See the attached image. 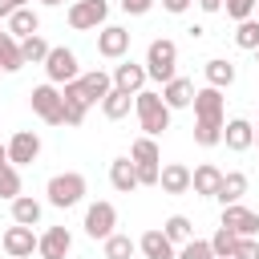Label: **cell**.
<instances>
[{"label":"cell","instance_id":"obj_1","mask_svg":"<svg viewBox=\"0 0 259 259\" xmlns=\"http://www.w3.org/2000/svg\"><path fill=\"white\" fill-rule=\"evenodd\" d=\"M134 109H138V121H142L146 138H158V134L170 130V113H174V109L162 101L158 89H142V93L134 97Z\"/></svg>","mask_w":259,"mask_h":259},{"label":"cell","instance_id":"obj_2","mask_svg":"<svg viewBox=\"0 0 259 259\" xmlns=\"http://www.w3.org/2000/svg\"><path fill=\"white\" fill-rule=\"evenodd\" d=\"M174 65H178V45L166 40V36L150 40V49H146V73H150V81H158V85L174 81V77H178Z\"/></svg>","mask_w":259,"mask_h":259},{"label":"cell","instance_id":"obj_3","mask_svg":"<svg viewBox=\"0 0 259 259\" xmlns=\"http://www.w3.org/2000/svg\"><path fill=\"white\" fill-rule=\"evenodd\" d=\"M45 194H49V202L53 206H77L81 198H85V174H77V170H65V174H53L49 178V186H45Z\"/></svg>","mask_w":259,"mask_h":259},{"label":"cell","instance_id":"obj_4","mask_svg":"<svg viewBox=\"0 0 259 259\" xmlns=\"http://www.w3.org/2000/svg\"><path fill=\"white\" fill-rule=\"evenodd\" d=\"M28 101H32V113H36L40 121H49V125H65V101H61V89H57L53 81L36 85V89L28 93Z\"/></svg>","mask_w":259,"mask_h":259},{"label":"cell","instance_id":"obj_5","mask_svg":"<svg viewBox=\"0 0 259 259\" xmlns=\"http://www.w3.org/2000/svg\"><path fill=\"white\" fill-rule=\"evenodd\" d=\"M109 16V0H73L69 4V28L89 32V28H105Z\"/></svg>","mask_w":259,"mask_h":259},{"label":"cell","instance_id":"obj_6","mask_svg":"<svg viewBox=\"0 0 259 259\" xmlns=\"http://www.w3.org/2000/svg\"><path fill=\"white\" fill-rule=\"evenodd\" d=\"M45 77H49L53 85H69V81H77V77H81L77 53L65 49V45H57V49L49 53V61H45Z\"/></svg>","mask_w":259,"mask_h":259},{"label":"cell","instance_id":"obj_7","mask_svg":"<svg viewBox=\"0 0 259 259\" xmlns=\"http://www.w3.org/2000/svg\"><path fill=\"white\" fill-rule=\"evenodd\" d=\"M113 227H117V210H113V202H93L89 210H85V235L89 239H109L113 235Z\"/></svg>","mask_w":259,"mask_h":259},{"label":"cell","instance_id":"obj_8","mask_svg":"<svg viewBox=\"0 0 259 259\" xmlns=\"http://www.w3.org/2000/svg\"><path fill=\"white\" fill-rule=\"evenodd\" d=\"M219 227H231L239 239H255V235H259V214H255L251 206L235 202V206H223V223H219Z\"/></svg>","mask_w":259,"mask_h":259},{"label":"cell","instance_id":"obj_9","mask_svg":"<svg viewBox=\"0 0 259 259\" xmlns=\"http://www.w3.org/2000/svg\"><path fill=\"white\" fill-rule=\"evenodd\" d=\"M97 53H101L105 61H121V57L130 53V32H125L121 24H105V28L97 32Z\"/></svg>","mask_w":259,"mask_h":259},{"label":"cell","instance_id":"obj_10","mask_svg":"<svg viewBox=\"0 0 259 259\" xmlns=\"http://www.w3.org/2000/svg\"><path fill=\"white\" fill-rule=\"evenodd\" d=\"M109 77H113V89L138 97V93L146 89V77H150V73H146V65H138V61H121V65H113Z\"/></svg>","mask_w":259,"mask_h":259},{"label":"cell","instance_id":"obj_11","mask_svg":"<svg viewBox=\"0 0 259 259\" xmlns=\"http://www.w3.org/2000/svg\"><path fill=\"white\" fill-rule=\"evenodd\" d=\"M61 101H65V125H81L85 121V113H89V97H85V89H81V81H69V85H61Z\"/></svg>","mask_w":259,"mask_h":259},{"label":"cell","instance_id":"obj_12","mask_svg":"<svg viewBox=\"0 0 259 259\" xmlns=\"http://www.w3.org/2000/svg\"><path fill=\"white\" fill-rule=\"evenodd\" d=\"M4 251L12 255V259H28L32 251H36V243H40V235H32V227H20V223H12L8 231H4Z\"/></svg>","mask_w":259,"mask_h":259},{"label":"cell","instance_id":"obj_13","mask_svg":"<svg viewBox=\"0 0 259 259\" xmlns=\"http://www.w3.org/2000/svg\"><path fill=\"white\" fill-rule=\"evenodd\" d=\"M36 154H40V138L32 130H16L12 142H8V162L12 166H28V162H36Z\"/></svg>","mask_w":259,"mask_h":259},{"label":"cell","instance_id":"obj_14","mask_svg":"<svg viewBox=\"0 0 259 259\" xmlns=\"http://www.w3.org/2000/svg\"><path fill=\"white\" fill-rule=\"evenodd\" d=\"M73 251V235L65 231V227H49L45 235H40V243H36V255L40 259H65Z\"/></svg>","mask_w":259,"mask_h":259},{"label":"cell","instance_id":"obj_15","mask_svg":"<svg viewBox=\"0 0 259 259\" xmlns=\"http://www.w3.org/2000/svg\"><path fill=\"white\" fill-rule=\"evenodd\" d=\"M194 117L198 121H219V125H227L223 121V89H198L194 93Z\"/></svg>","mask_w":259,"mask_h":259},{"label":"cell","instance_id":"obj_16","mask_svg":"<svg viewBox=\"0 0 259 259\" xmlns=\"http://www.w3.org/2000/svg\"><path fill=\"white\" fill-rule=\"evenodd\" d=\"M223 146H227V150H235V154L251 150V146H255V125H251L247 117L227 121V125H223Z\"/></svg>","mask_w":259,"mask_h":259},{"label":"cell","instance_id":"obj_17","mask_svg":"<svg viewBox=\"0 0 259 259\" xmlns=\"http://www.w3.org/2000/svg\"><path fill=\"white\" fill-rule=\"evenodd\" d=\"M109 182H113V190L117 194H134L142 182H138V166H134V158H113L109 162Z\"/></svg>","mask_w":259,"mask_h":259},{"label":"cell","instance_id":"obj_18","mask_svg":"<svg viewBox=\"0 0 259 259\" xmlns=\"http://www.w3.org/2000/svg\"><path fill=\"white\" fill-rule=\"evenodd\" d=\"M219 186H223V170H219L214 162H202L198 170H190V190H194V194L214 198V194H219Z\"/></svg>","mask_w":259,"mask_h":259},{"label":"cell","instance_id":"obj_19","mask_svg":"<svg viewBox=\"0 0 259 259\" xmlns=\"http://www.w3.org/2000/svg\"><path fill=\"white\" fill-rule=\"evenodd\" d=\"M194 81H186V77H174V81H166L162 85V101L170 105V109H186V105H194Z\"/></svg>","mask_w":259,"mask_h":259},{"label":"cell","instance_id":"obj_20","mask_svg":"<svg viewBox=\"0 0 259 259\" xmlns=\"http://www.w3.org/2000/svg\"><path fill=\"white\" fill-rule=\"evenodd\" d=\"M138 251L146 255V259H178V251H174V243L162 235V231H146L142 239H138Z\"/></svg>","mask_w":259,"mask_h":259},{"label":"cell","instance_id":"obj_21","mask_svg":"<svg viewBox=\"0 0 259 259\" xmlns=\"http://www.w3.org/2000/svg\"><path fill=\"white\" fill-rule=\"evenodd\" d=\"M77 81H81V89H85V97H89L93 105H97V101H105V97L113 93V77H109V73H101V69H93V73H81Z\"/></svg>","mask_w":259,"mask_h":259},{"label":"cell","instance_id":"obj_22","mask_svg":"<svg viewBox=\"0 0 259 259\" xmlns=\"http://www.w3.org/2000/svg\"><path fill=\"white\" fill-rule=\"evenodd\" d=\"M8 32H12L16 40H28V36L40 32V16H36L32 8H16V12L8 16Z\"/></svg>","mask_w":259,"mask_h":259},{"label":"cell","instance_id":"obj_23","mask_svg":"<svg viewBox=\"0 0 259 259\" xmlns=\"http://www.w3.org/2000/svg\"><path fill=\"white\" fill-rule=\"evenodd\" d=\"M158 186H162L166 194H186V190H190V170H186L182 162H170V166H162Z\"/></svg>","mask_w":259,"mask_h":259},{"label":"cell","instance_id":"obj_24","mask_svg":"<svg viewBox=\"0 0 259 259\" xmlns=\"http://www.w3.org/2000/svg\"><path fill=\"white\" fill-rule=\"evenodd\" d=\"M243 194H247V174L243 170H231V174H223V186H219V202L223 206H235V202H243Z\"/></svg>","mask_w":259,"mask_h":259},{"label":"cell","instance_id":"obj_25","mask_svg":"<svg viewBox=\"0 0 259 259\" xmlns=\"http://www.w3.org/2000/svg\"><path fill=\"white\" fill-rule=\"evenodd\" d=\"M202 73H206V85H210V89H227V85L235 81V65H231L227 57H210V61L202 65Z\"/></svg>","mask_w":259,"mask_h":259},{"label":"cell","instance_id":"obj_26","mask_svg":"<svg viewBox=\"0 0 259 259\" xmlns=\"http://www.w3.org/2000/svg\"><path fill=\"white\" fill-rule=\"evenodd\" d=\"M12 223H20V227H36V223H40V202H36L32 194L12 198Z\"/></svg>","mask_w":259,"mask_h":259},{"label":"cell","instance_id":"obj_27","mask_svg":"<svg viewBox=\"0 0 259 259\" xmlns=\"http://www.w3.org/2000/svg\"><path fill=\"white\" fill-rule=\"evenodd\" d=\"M162 235H166L174 247H182V243H190V239H194V227H190V219H186V214H170V219L162 223Z\"/></svg>","mask_w":259,"mask_h":259},{"label":"cell","instance_id":"obj_28","mask_svg":"<svg viewBox=\"0 0 259 259\" xmlns=\"http://www.w3.org/2000/svg\"><path fill=\"white\" fill-rule=\"evenodd\" d=\"M0 69H4V73H16V69H24L20 40H16L12 32H4V36H0Z\"/></svg>","mask_w":259,"mask_h":259},{"label":"cell","instance_id":"obj_29","mask_svg":"<svg viewBox=\"0 0 259 259\" xmlns=\"http://www.w3.org/2000/svg\"><path fill=\"white\" fill-rule=\"evenodd\" d=\"M130 158H134V166H158V162H162L158 142H154V138H146V134H142V138L130 146Z\"/></svg>","mask_w":259,"mask_h":259},{"label":"cell","instance_id":"obj_30","mask_svg":"<svg viewBox=\"0 0 259 259\" xmlns=\"http://www.w3.org/2000/svg\"><path fill=\"white\" fill-rule=\"evenodd\" d=\"M130 105H134V93H121V89H113V93L101 101V113H105L109 121H121V117L130 113Z\"/></svg>","mask_w":259,"mask_h":259},{"label":"cell","instance_id":"obj_31","mask_svg":"<svg viewBox=\"0 0 259 259\" xmlns=\"http://www.w3.org/2000/svg\"><path fill=\"white\" fill-rule=\"evenodd\" d=\"M49 45H45V36L36 32V36H28V40H20V57H24V65H45L49 61Z\"/></svg>","mask_w":259,"mask_h":259},{"label":"cell","instance_id":"obj_32","mask_svg":"<svg viewBox=\"0 0 259 259\" xmlns=\"http://www.w3.org/2000/svg\"><path fill=\"white\" fill-rule=\"evenodd\" d=\"M235 247H239V235H235L231 227H219V231L210 235V251H214V259H231Z\"/></svg>","mask_w":259,"mask_h":259},{"label":"cell","instance_id":"obj_33","mask_svg":"<svg viewBox=\"0 0 259 259\" xmlns=\"http://www.w3.org/2000/svg\"><path fill=\"white\" fill-rule=\"evenodd\" d=\"M101 247H105V259H134V251H138V243H134L130 235H117V231H113Z\"/></svg>","mask_w":259,"mask_h":259},{"label":"cell","instance_id":"obj_34","mask_svg":"<svg viewBox=\"0 0 259 259\" xmlns=\"http://www.w3.org/2000/svg\"><path fill=\"white\" fill-rule=\"evenodd\" d=\"M0 198H20V170L12 166V162H4L0 166Z\"/></svg>","mask_w":259,"mask_h":259},{"label":"cell","instance_id":"obj_35","mask_svg":"<svg viewBox=\"0 0 259 259\" xmlns=\"http://www.w3.org/2000/svg\"><path fill=\"white\" fill-rule=\"evenodd\" d=\"M235 45L247 49V53H255V49H259V20H243V24L235 28Z\"/></svg>","mask_w":259,"mask_h":259},{"label":"cell","instance_id":"obj_36","mask_svg":"<svg viewBox=\"0 0 259 259\" xmlns=\"http://www.w3.org/2000/svg\"><path fill=\"white\" fill-rule=\"evenodd\" d=\"M194 142L198 146H219L223 142V125L219 121H194Z\"/></svg>","mask_w":259,"mask_h":259},{"label":"cell","instance_id":"obj_37","mask_svg":"<svg viewBox=\"0 0 259 259\" xmlns=\"http://www.w3.org/2000/svg\"><path fill=\"white\" fill-rule=\"evenodd\" d=\"M178 259H214L210 239H190V243H182V247H178Z\"/></svg>","mask_w":259,"mask_h":259},{"label":"cell","instance_id":"obj_38","mask_svg":"<svg viewBox=\"0 0 259 259\" xmlns=\"http://www.w3.org/2000/svg\"><path fill=\"white\" fill-rule=\"evenodd\" d=\"M223 8H227V16L231 20H251V12H255V0H223Z\"/></svg>","mask_w":259,"mask_h":259},{"label":"cell","instance_id":"obj_39","mask_svg":"<svg viewBox=\"0 0 259 259\" xmlns=\"http://www.w3.org/2000/svg\"><path fill=\"white\" fill-rule=\"evenodd\" d=\"M231 259H259V239H239Z\"/></svg>","mask_w":259,"mask_h":259},{"label":"cell","instance_id":"obj_40","mask_svg":"<svg viewBox=\"0 0 259 259\" xmlns=\"http://www.w3.org/2000/svg\"><path fill=\"white\" fill-rule=\"evenodd\" d=\"M154 4H158V0H121V12H125V16H146Z\"/></svg>","mask_w":259,"mask_h":259},{"label":"cell","instance_id":"obj_41","mask_svg":"<svg viewBox=\"0 0 259 259\" xmlns=\"http://www.w3.org/2000/svg\"><path fill=\"white\" fill-rule=\"evenodd\" d=\"M162 8H166V12H174V16H182V12L190 8V0H162Z\"/></svg>","mask_w":259,"mask_h":259},{"label":"cell","instance_id":"obj_42","mask_svg":"<svg viewBox=\"0 0 259 259\" xmlns=\"http://www.w3.org/2000/svg\"><path fill=\"white\" fill-rule=\"evenodd\" d=\"M202 12H223V0H198Z\"/></svg>","mask_w":259,"mask_h":259},{"label":"cell","instance_id":"obj_43","mask_svg":"<svg viewBox=\"0 0 259 259\" xmlns=\"http://www.w3.org/2000/svg\"><path fill=\"white\" fill-rule=\"evenodd\" d=\"M12 12H16V4L12 0H0V16H12Z\"/></svg>","mask_w":259,"mask_h":259},{"label":"cell","instance_id":"obj_44","mask_svg":"<svg viewBox=\"0 0 259 259\" xmlns=\"http://www.w3.org/2000/svg\"><path fill=\"white\" fill-rule=\"evenodd\" d=\"M4 162H8V146H0V166H4Z\"/></svg>","mask_w":259,"mask_h":259},{"label":"cell","instance_id":"obj_45","mask_svg":"<svg viewBox=\"0 0 259 259\" xmlns=\"http://www.w3.org/2000/svg\"><path fill=\"white\" fill-rule=\"evenodd\" d=\"M40 4H45V8H57V4H61V0H40Z\"/></svg>","mask_w":259,"mask_h":259},{"label":"cell","instance_id":"obj_46","mask_svg":"<svg viewBox=\"0 0 259 259\" xmlns=\"http://www.w3.org/2000/svg\"><path fill=\"white\" fill-rule=\"evenodd\" d=\"M12 4H16V8H28V0H12Z\"/></svg>","mask_w":259,"mask_h":259},{"label":"cell","instance_id":"obj_47","mask_svg":"<svg viewBox=\"0 0 259 259\" xmlns=\"http://www.w3.org/2000/svg\"><path fill=\"white\" fill-rule=\"evenodd\" d=\"M255 146H259V125H255Z\"/></svg>","mask_w":259,"mask_h":259},{"label":"cell","instance_id":"obj_48","mask_svg":"<svg viewBox=\"0 0 259 259\" xmlns=\"http://www.w3.org/2000/svg\"><path fill=\"white\" fill-rule=\"evenodd\" d=\"M255 61H259V49H255Z\"/></svg>","mask_w":259,"mask_h":259},{"label":"cell","instance_id":"obj_49","mask_svg":"<svg viewBox=\"0 0 259 259\" xmlns=\"http://www.w3.org/2000/svg\"><path fill=\"white\" fill-rule=\"evenodd\" d=\"M0 36H4V28H0Z\"/></svg>","mask_w":259,"mask_h":259},{"label":"cell","instance_id":"obj_50","mask_svg":"<svg viewBox=\"0 0 259 259\" xmlns=\"http://www.w3.org/2000/svg\"><path fill=\"white\" fill-rule=\"evenodd\" d=\"M0 73H4V69H0Z\"/></svg>","mask_w":259,"mask_h":259}]
</instances>
